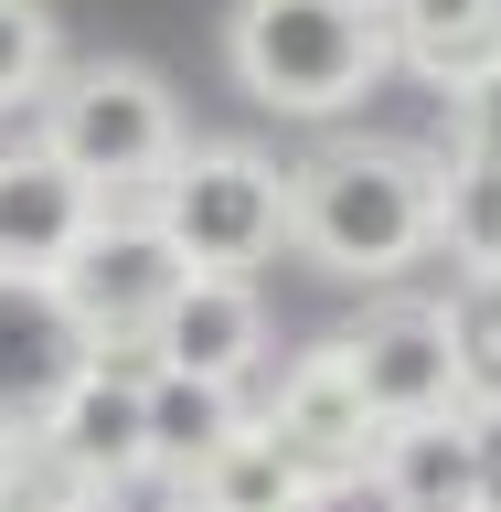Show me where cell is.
<instances>
[{"mask_svg":"<svg viewBox=\"0 0 501 512\" xmlns=\"http://www.w3.org/2000/svg\"><path fill=\"white\" fill-rule=\"evenodd\" d=\"M288 246L342 288H395L438 246V160L395 139H331L288 160Z\"/></svg>","mask_w":501,"mask_h":512,"instance_id":"1","label":"cell"},{"mask_svg":"<svg viewBox=\"0 0 501 512\" xmlns=\"http://www.w3.org/2000/svg\"><path fill=\"white\" fill-rule=\"evenodd\" d=\"M224 64L267 118H342L374 96L395 54H384V11H363V0H235Z\"/></svg>","mask_w":501,"mask_h":512,"instance_id":"2","label":"cell"},{"mask_svg":"<svg viewBox=\"0 0 501 512\" xmlns=\"http://www.w3.org/2000/svg\"><path fill=\"white\" fill-rule=\"evenodd\" d=\"M32 139L96 192V203H150V182L182 160V107L150 64H64L43 107H32Z\"/></svg>","mask_w":501,"mask_h":512,"instance_id":"3","label":"cell"},{"mask_svg":"<svg viewBox=\"0 0 501 512\" xmlns=\"http://www.w3.org/2000/svg\"><path fill=\"white\" fill-rule=\"evenodd\" d=\"M150 224L192 278H256L288 246V171L246 139H182V160L150 182Z\"/></svg>","mask_w":501,"mask_h":512,"instance_id":"4","label":"cell"},{"mask_svg":"<svg viewBox=\"0 0 501 512\" xmlns=\"http://www.w3.org/2000/svg\"><path fill=\"white\" fill-rule=\"evenodd\" d=\"M171 288H182V256L150 224V203H107L96 235L54 267V299L75 310L86 352H150V320L171 310Z\"/></svg>","mask_w":501,"mask_h":512,"instance_id":"5","label":"cell"},{"mask_svg":"<svg viewBox=\"0 0 501 512\" xmlns=\"http://www.w3.org/2000/svg\"><path fill=\"white\" fill-rule=\"evenodd\" d=\"M342 363L363 384L374 427H427L459 416V342H448V299H374L363 331H342Z\"/></svg>","mask_w":501,"mask_h":512,"instance_id":"6","label":"cell"},{"mask_svg":"<svg viewBox=\"0 0 501 512\" xmlns=\"http://www.w3.org/2000/svg\"><path fill=\"white\" fill-rule=\"evenodd\" d=\"M267 438L310 470V491L331 502V491H352V480L374 470V448H384V427H374V406H363V384H352V363H342V342H310L299 363L278 374V395H267V416H256Z\"/></svg>","mask_w":501,"mask_h":512,"instance_id":"7","label":"cell"},{"mask_svg":"<svg viewBox=\"0 0 501 512\" xmlns=\"http://www.w3.org/2000/svg\"><path fill=\"white\" fill-rule=\"evenodd\" d=\"M139 384H150V352H96L86 374L64 384V406L32 427V438L54 448V459L86 480L96 502H107L118 480L150 470V448H139Z\"/></svg>","mask_w":501,"mask_h":512,"instance_id":"8","label":"cell"},{"mask_svg":"<svg viewBox=\"0 0 501 512\" xmlns=\"http://www.w3.org/2000/svg\"><path fill=\"white\" fill-rule=\"evenodd\" d=\"M86 363L96 352L75 331V310L54 299V278H0V438H32Z\"/></svg>","mask_w":501,"mask_h":512,"instance_id":"9","label":"cell"},{"mask_svg":"<svg viewBox=\"0 0 501 512\" xmlns=\"http://www.w3.org/2000/svg\"><path fill=\"white\" fill-rule=\"evenodd\" d=\"M96 203L43 139H0V278H54L64 256L96 235Z\"/></svg>","mask_w":501,"mask_h":512,"instance_id":"10","label":"cell"},{"mask_svg":"<svg viewBox=\"0 0 501 512\" xmlns=\"http://www.w3.org/2000/svg\"><path fill=\"white\" fill-rule=\"evenodd\" d=\"M150 363L160 374H214V384H246L267 363V299L256 278H192L171 288V310L150 320Z\"/></svg>","mask_w":501,"mask_h":512,"instance_id":"11","label":"cell"},{"mask_svg":"<svg viewBox=\"0 0 501 512\" xmlns=\"http://www.w3.org/2000/svg\"><path fill=\"white\" fill-rule=\"evenodd\" d=\"M246 438V384H214V374H160L139 384V448H150V480H171L182 491L214 448Z\"/></svg>","mask_w":501,"mask_h":512,"instance_id":"12","label":"cell"},{"mask_svg":"<svg viewBox=\"0 0 501 512\" xmlns=\"http://www.w3.org/2000/svg\"><path fill=\"white\" fill-rule=\"evenodd\" d=\"M384 512H480V480H470V406L459 416H427V427H384L374 470Z\"/></svg>","mask_w":501,"mask_h":512,"instance_id":"13","label":"cell"},{"mask_svg":"<svg viewBox=\"0 0 501 512\" xmlns=\"http://www.w3.org/2000/svg\"><path fill=\"white\" fill-rule=\"evenodd\" d=\"M384 54L427 86H470L501 64V0H384Z\"/></svg>","mask_w":501,"mask_h":512,"instance_id":"14","label":"cell"},{"mask_svg":"<svg viewBox=\"0 0 501 512\" xmlns=\"http://www.w3.org/2000/svg\"><path fill=\"white\" fill-rule=\"evenodd\" d=\"M438 246L459 256V278H501V160L438 171Z\"/></svg>","mask_w":501,"mask_h":512,"instance_id":"15","label":"cell"},{"mask_svg":"<svg viewBox=\"0 0 501 512\" xmlns=\"http://www.w3.org/2000/svg\"><path fill=\"white\" fill-rule=\"evenodd\" d=\"M54 75H64L54 11H43V0H0V118H32Z\"/></svg>","mask_w":501,"mask_h":512,"instance_id":"16","label":"cell"},{"mask_svg":"<svg viewBox=\"0 0 501 512\" xmlns=\"http://www.w3.org/2000/svg\"><path fill=\"white\" fill-rule=\"evenodd\" d=\"M448 342H459V395L501 406V278H459L448 288Z\"/></svg>","mask_w":501,"mask_h":512,"instance_id":"17","label":"cell"},{"mask_svg":"<svg viewBox=\"0 0 501 512\" xmlns=\"http://www.w3.org/2000/svg\"><path fill=\"white\" fill-rule=\"evenodd\" d=\"M448 160H501V64L448 86Z\"/></svg>","mask_w":501,"mask_h":512,"instance_id":"18","label":"cell"},{"mask_svg":"<svg viewBox=\"0 0 501 512\" xmlns=\"http://www.w3.org/2000/svg\"><path fill=\"white\" fill-rule=\"evenodd\" d=\"M470 480H480V512H501V406H470Z\"/></svg>","mask_w":501,"mask_h":512,"instance_id":"19","label":"cell"},{"mask_svg":"<svg viewBox=\"0 0 501 512\" xmlns=\"http://www.w3.org/2000/svg\"><path fill=\"white\" fill-rule=\"evenodd\" d=\"M363 11H384V0H363Z\"/></svg>","mask_w":501,"mask_h":512,"instance_id":"20","label":"cell"}]
</instances>
